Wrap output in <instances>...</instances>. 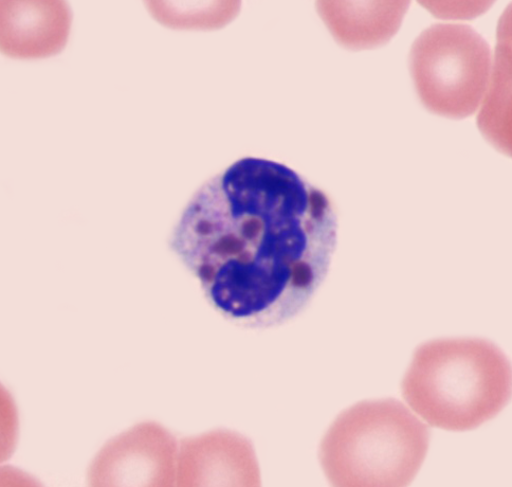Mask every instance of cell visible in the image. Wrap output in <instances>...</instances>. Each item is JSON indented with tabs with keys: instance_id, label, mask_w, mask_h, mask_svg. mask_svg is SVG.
<instances>
[{
	"instance_id": "6da1fadb",
	"label": "cell",
	"mask_w": 512,
	"mask_h": 487,
	"mask_svg": "<svg viewBox=\"0 0 512 487\" xmlns=\"http://www.w3.org/2000/svg\"><path fill=\"white\" fill-rule=\"evenodd\" d=\"M337 218L327 196L277 162L245 158L201 189L176 233L218 310L259 324L297 315L324 280Z\"/></svg>"
},
{
	"instance_id": "7a4b0ae2",
	"label": "cell",
	"mask_w": 512,
	"mask_h": 487,
	"mask_svg": "<svg viewBox=\"0 0 512 487\" xmlns=\"http://www.w3.org/2000/svg\"><path fill=\"white\" fill-rule=\"evenodd\" d=\"M401 389L410 408L430 426L472 430L508 404L511 366L488 340L436 339L415 351Z\"/></svg>"
},
{
	"instance_id": "3957f363",
	"label": "cell",
	"mask_w": 512,
	"mask_h": 487,
	"mask_svg": "<svg viewBox=\"0 0 512 487\" xmlns=\"http://www.w3.org/2000/svg\"><path fill=\"white\" fill-rule=\"evenodd\" d=\"M430 429L395 399L361 402L326 432L319 458L328 481L344 487H404L422 467Z\"/></svg>"
},
{
	"instance_id": "277c9868",
	"label": "cell",
	"mask_w": 512,
	"mask_h": 487,
	"mask_svg": "<svg viewBox=\"0 0 512 487\" xmlns=\"http://www.w3.org/2000/svg\"><path fill=\"white\" fill-rule=\"evenodd\" d=\"M410 71L428 111L464 119L479 110L492 67L491 50L477 31L462 24H436L418 36Z\"/></svg>"
},
{
	"instance_id": "5b68a950",
	"label": "cell",
	"mask_w": 512,
	"mask_h": 487,
	"mask_svg": "<svg viewBox=\"0 0 512 487\" xmlns=\"http://www.w3.org/2000/svg\"><path fill=\"white\" fill-rule=\"evenodd\" d=\"M179 447L166 429L142 424L109 443L90 471L97 486H171Z\"/></svg>"
},
{
	"instance_id": "8992f818",
	"label": "cell",
	"mask_w": 512,
	"mask_h": 487,
	"mask_svg": "<svg viewBox=\"0 0 512 487\" xmlns=\"http://www.w3.org/2000/svg\"><path fill=\"white\" fill-rule=\"evenodd\" d=\"M260 481L251 444L233 432L215 431L179 445L178 486H255Z\"/></svg>"
},
{
	"instance_id": "52a82bcc",
	"label": "cell",
	"mask_w": 512,
	"mask_h": 487,
	"mask_svg": "<svg viewBox=\"0 0 512 487\" xmlns=\"http://www.w3.org/2000/svg\"><path fill=\"white\" fill-rule=\"evenodd\" d=\"M71 12L64 0H2L0 48L14 59H44L67 44Z\"/></svg>"
},
{
	"instance_id": "ba28073f",
	"label": "cell",
	"mask_w": 512,
	"mask_h": 487,
	"mask_svg": "<svg viewBox=\"0 0 512 487\" xmlns=\"http://www.w3.org/2000/svg\"><path fill=\"white\" fill-rule=\"evenodd\" d=\"M409 6L410 2H320L318 10L340 44L369 49L393 38Z\"/></svg>"
},
{
	"instance_id": "9c48e42d",
	"label": "cell",
	"mask_w": 512,
	"mask_h": 487,
	"mask_svg": "<svg viewBox=\"0 0 512 487\" xmlns=\"http://www.w3.org/2000/svg\"><path fill=\"white\" fill-rule=\"evenodd\" d=\"M509 29V26L507 30ZM501 28L500 41L491 80L484 97L479 126L484 135L501 150L511 151V93L509 31Z\"/></svg>"
},
{
	"instance_id": "30bf717a",
	"label": "cell",
	"mask_w": 512,
	"mask_h": 487,
	"mask_svg": "<svg viewBox=\"0 0 512 487\" xmlns=\"http://www.w3.org/2000/svg\"><path fill=\"white\" fill-rule=\"evenodd\" d=\"M148 9L162 25L172 28H221L239 10L234 2H148Z\"/></svg>"
}]
</instances>
